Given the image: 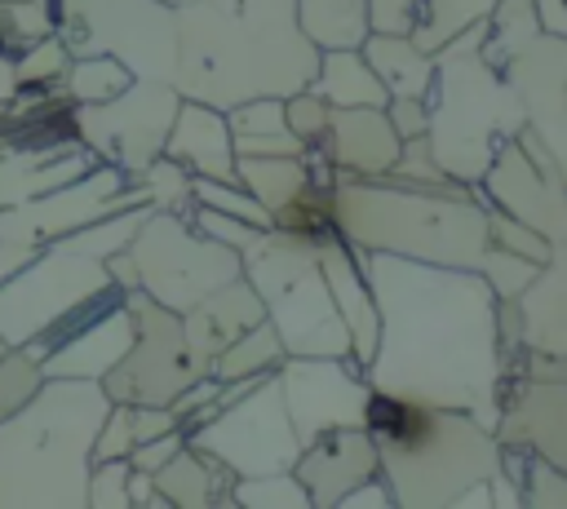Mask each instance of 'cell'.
<instances>
[{
  "mask_svg": "<svg viewBox=\"0 0 567 509\" xmlns=\"http://www.w3.org/2000/svg\"><path fill=\"white\" fill-rule=\"evenodd\" d=\"M354 252L377 301V350L363 367L372 389L465 407L496 429L505 350L496 336V292L487 279L461 266L363 248Z\"/></svg>",
  "mask_w": 567,
  "mask_h": 509,
  "instance_id": "obj_1",
  "label": "cell"
},
{
  "mask_svg": "<svg viewBox=\"0 0 567 509\" xmlns=\"http://www.w3.org/2000/svg\"><path fill=\"white\" fill-rule=\"evenodd\" d=\"M319 49L297 0H182L173 89L217 111L248 97H288L315 80Z\"/></svg>",
  "mask_w": 567,
  "mask_h": 509,
  "instance_id": "obj_2",
  "label": "cell"
},
{
  "mask_svg": "<svg viewBox=\"0 0 567 509\" xmlns=\"http://www.w3.org/2000/svg\"><path fill=\"white\" fill-rule=\"evenodd\" d=\"M363 429L377 443V469L394 509H447L465 487L501 469L496 429L465 407L372 389Z\"/></svg>",
  "mask_w": 567,
  "mask_h": 509,
  "instance_id": "obj_3",
  "label": "cell"
},
{
  "mask_svg": "<svg viewBox=\"0 0 567 509\" xmlns=\"http://www.w3.org/2000/svg\"><path fill=\"white\" fill-rule=\"evenodd\" d=\"M111 407L102 381L44 376L0 420V509H89L93 438Z\"/></svg>",
  "mask_w": 567,
  "mask_h": 509,
  "instance_id": "obj_4",
  "label": "cell"
},
{
  "mask_svg": "<svg viewBox=\"0 0 567 509\" xmlns=\"http://www.w3.org/2000/svg\"><path fill=\"white\" fill-rule=\"evenodd\" d=\"M346 243L434 266L478 270L487 204L478 186H408L394 177H332Z\"/></svg>",
  "mask_w": 567,
  "mask_h": 509,
  "instance_id": "obj_5",
  "label": "cell"
},
{
  "mask_svg": "<svg viewBox=\"0 0 567 509\" xmlns=\"http://www.w3.org/2000/svg\"><path fill=\"white\" fill-rule=\"evenodd\" d=\"M430 106V150L439 168L465 186H478L496 150L527 124L518 89L483 53V18L434 49Z\"/></svg>",
  "mask_w": 567,
  "mask_h": 509,
  "instance_id": "obj_6",
  "label": "cell"
},
{
  "mask_svg": "<svg viewBox=\"0 0 567 509\" xmlns=\"http://www.w3.org/2000/svg\"><path fill=\"white\" fill-rule=\"evenodd\" d=\"M151 204L120 208L102 221H89L53 243H44L31 261H22L13 274L0 279V336L9 345H27L80 305H89L97 292H106L115 279L106 270V257L120 252Z\"/></svg>",
  "mask_w": 567,
  "mask_h": 509,
  "instance_id": "obj_7",
  "label": "cell"
},
{
  "mask_svg": "<svg viewBox=\"0 0 567 509\" xmlns=\"http://www.w3.org/2000/svg\"><path fill=\"white\" fill-rule=\"evenodd\" d=\"M244 279L257 288L266 319L275 323L288 354H328L350 359V332L332 305L319 252L284 230H261L239 252Z\"/></svg>",
  "mask_w": 567,
  "mask_h": 509,
  "instance_id": "obj_8",
  "label": "cell"
},
{
  "mask_svg": "<svg viewBox=\"0 0 567 509\" xmlns=\"http://www.w3.org/2000/svg\"><path fill=\"white\" fill-rule=\"evenodd\" d=\"M53 31L71 58L111 53L133 80L173 84L177 4L168 0H53Z\"/></svg>",
  "mask_w": 567,
  "mask_h": 509,
  "instance_id": "obj_9",
  "label": "cell"
},
{
  "mask_svg": "<svg viewBox=\"0 0 567 509\" xmlns=\"http://www.w3.org/2000/svg\"><path fill=\"white\" fill-rule=\"evenodd\" d=\"M124 252L133 261L137 292H146L151 301L177 314L190 310L213 288H221L226 279L244 274L239 252L230 243L204 235L186 212H164V208H146Z\"/></svg>",
  "mask_w": 567,
  "mask_h": 509,
  "instance_id": "obj_10",
  "label": "cell"
},
{
  "mask_svg": "<svg viewBox=\"0 0 567 509\" xmlns=\"http://www.w3.org/2000/svg\"><path fill=\"white\" fill-rule=\"evenodd\" d=\"M133 204H146L142 186L111 164H93L84 177L66 181L58 190H44L27 204L0 208V279L13 274L22 261H31L44 243H53L89 221H102L120 208H133Z\"/></svg>",
  "mask_w": 567,
  "mask_h": 509,
  "instance_id": "obj_11",
  "label": "cell"
},
{
  "mask_svg": "<svg viewBox=\"0 0 567 509\" xmlns=\"http://www.w3.org/2000/svg\"><path fill=\"white\" fill-rule=\"evenodd\" d=\"M190 447L217 456L235 478H257V474H279L292 469L301 438L292 429L279 376H261L248 394H239L235 403H226L221 412H213L204 425H195L186 434Z\"/></svg>",
  "mask_w": 567,
  "mask_h": 509,
  "instance_id": "obj_12",
  "label": "cell"
},
{
  "mask_svg": "<svg viewBox=\"0 0 567 509\" xmlns=\"http://www.w3.org/2000/svg\"><path fill=\"white\" fill-rule=\"evenodd\" d=\"M133 305V345L128 354L102 376V389L111 403L128 407H168L199 372L190 363L186 336H182V314L151 301L146 292H128Z\"/></svg>",
  "mask_w": 567,
  "mask_h": 509,
  "instance_id": "obj_13",
  "label": "cell"
},
{
  "mask_svg": "<svg viewBox=\"0 0 567 509\" xmlns=\"http://www.w3.org/2000/svg\"><path fill=\"white\" fill-rule=\"evenodd\" d=\"M182 93L164 80H133L120 97L75 106V133L80 142L111 168L137 177L168 137V124L177 115Z\"/></svg>",
  "mask_w": 567,
  "mask_h": 509,
  "instance_id": "obj_14",
  "label": "cell"
},
{
  "mask_svg": "<svg viewBox=\"0 0 567 509\" xmlns=\"http://www.w3.org/2000/svg\"><path fill=\"white\" fill-rule=\"evenodd\" d=\"M128 345H133V305L120 283H111L89 305H80L35 341H27L44 376H84V381H102L128 354Z\"/></svg>",
  "mask_w": 567,
  "mask_h": 509,
  "instance_id": "obj_15",
  "label": "cell"
},
{
  "mask_svg": "<svg viewBox=\"0 0 567 509\" xmlns=\"http://www.w3.org/2000/svg\"><path fill=\"white\" fill-rule=\"evenodd\" d=\"M478 195L483 204L549 235V243L567 239V181L527 124L496 150L478 181Z\"/></svg>",
  "mask_w": 567,
  "mask_h": 509,
  "instance_id": "obj_16",
  "label": "cell"
},
{
  "mask_svg": "<svg viewBox=\"0 0 567 509\" xmlns=\"http://www.w3.org/2000/svg\"><path fill=\"white\" fill-rule=\"evenodd\" d=\"M279 389L292 416V429L301 443H310L323 429L363 425L372 381L354 359H328V354H288L279 363Z\"/></svg>",
  "mask_w": 567,
  "mask_h": 509,
  "instance_id": "obj_17",
  "label": "cell"
},
{
  "mask_svg": "<svg viewBox=\"0 0 567 509\" xmlns=\"http://www.w3.org/2000/svg\"><path fill=\"white\" fill-rule=\"evenodd\" d=\"M505 75L518 89L527 128L540 137L567 181V35L540 31L523 53L505 62Z\"/></svg>",
  "mask_w": 567,
  "mask_h": 509,
  "instance_id": "obj_18",
  "label": "cell"
},
{
  "mask_svg": "<svg viewBox=\"0 0 567 509\" xmlns=\"http://www.w3.org/2000/svg\"><path fill=\"white\" fill-rule=\"evenodd\" d=\"M496 438L518 443L567 474V376H505Z\"/></svg>",
  "mask_w": 567,
  "mask_h": 509,
  "instance_id": "obj_19",
  "label": "cell"
},
{
  "mask_svg": "<svg viewBox=\"0 0 567 509\" xmlns=\"http://www.w3.org/2000/svg\"><path fill=\"white\" fill-rule=\"evenodd\" d=\"M292 474L306 487L315 509H337V500L350 487H359L363 478L377 474V443L363 425L323 429L310 443H301V451L292 460Z\"/></svg>",
  "mask_w": 567,
  "mask_h": 509,
  "instance_id": "obj_20",
  "label": "cell"
},
{
  "mask_svg": "<svg viewBox=\"0 0 567 509\" xmlns=\"http://www.w3.org/2000/svg\"><path fill=\"white\" fill-rule=\"evenodd\" d=\"M315 146L332 177H385L403 137L394 133L385 106H332L328 133Z\"/></svg>",
  "mask_w": 567,
  "mask_h": 509,
  "instance_id": "obj_21",
  "label": "cell"
},
{
  "mask_svg": "<svg viewBox=\"0 0 567 509\" xmlns=\"http://www.w3.org/2000/svg\"><path fill=\"white\" fill-rule=\"evenodd\" d=\"M266 319V305L257 297V288L235 274L226 279L221 288H213L208 297H199L190 310H182V336H186V350H190V363L199 376H208L213 359L239 336L248 332L252 323Z\"/></svg>",
  "mask_w": 567,
  "mask_h": 509,
  "instance_id": "obj_22",
  "label": "cell"
},
{
  "mask_svg": "<svg viewBox=\"0 0 567 509\" xmlns=\"http://www.w3.org/2000/svg\"><path fill=\"white\" fill-rule=\"evenodd\" d=\"M102 164L80 137L75 142H0V208L27 204L58 190Z\"/></svg>",
  "mask_w": 567,
  "mask_h": 509,
  "instance_id": "obj_23",
  "label": "cell"
},
{
  "mask_svg": "<svg viewBox=\"0 0 567 509\" xmlns=\"http://www.w3.org/2000/svg\"><path fill=\"white\" fill-rule=\"evenodd\" d=\"M315 252H319V266H323L332 305H337V314H341V323L350 332V359L359 367H368V359L377 350V301H372V283L363 274V261L346 243V235L323 239Z\"/></svg>",
  "mask_w": 567,
  "mask_h": 509,
  "instance_id": "obj_24",
  "label": "cell"
},
{
  "mask_svg": "<svg viewBox=\"0 0 567 509\" xmlns=\"http://www.w3.org/2000/svg\"><path fill=\"white\" fill-rule=\"evenodd\" d=\"M164 155L177 159L182 168H190L195 177H213V181H239L235 177V146H230V128H226V111L182 97L177 115L168 124L164 137Z\"/></svg>",
  "mask_w": 567,
  "mask_h": 509,
  "instance_id": "obj_25",
  "label": "cell"
},
{
  "mask_svg": "<svg viewBox=\"0 0 567 509\" xmlns=\"http://www.w3.org/2000/svg\"><path fill=\"white\" fill-rule=\"evenodd\" d=\"M151 478L168 509H235V500H230L235 474L217 456H208L190 443L173 460H164Z\"/></svg>",
  "mask_w": 567,
  "mask_h": 509,
  "instance_id": "obj_26",
  "label": "cell"
},
{
  "mask_svg": "<svg viewBox=\"0 0 567 509\" xmlns=\"http://www.w3.org/2000/svg\"><path fill=\"white\" fill-rule=\"evenodd\" d=\"M372 71L381 75L390 97H425L434 80V49H421L412 35H390V31H368L359 44Z\"/></svg>",
  "mask_w": 567,
  "mask_h": 509,
  "instance_id": "obj_27",
  "label": "cell"
},
{
  "mask_svg": "<svg viewBox=\"0 0 567 509\" xmlns=\"http://www.w3.org/2000/svg\"><path fill=\"white\" fill-rule=\"evenodd\" d=\"M235 155H306V142L284 120V97H248L226 106Z\"/></svg>",
  "mask_w": 567,
  "mask_h": 509,
  "instance_id": "obj_28",
  "label": "cell"
},
{
  "mask_svg": "<svg viewBox=\"0 0 567 509\" xmlns=\"http://www.w3.org/2000/svg\"><path fill=\"white\" fill-rule=\"evenodd\" d=\"M310 89L328 106H385L390 102L381 75L363 58V49H319V66H315Z\"/></svg>",
  "mask_w": 567,
  "mask_h": 509,
  "instance_id": "obj_29",
  "label": "cell"
},
{
  "mask_svg": "<svg viewBox=\"0 0 567 509\" xmlns=\"http://www.w3.org/2000/svg\"><path fill=\"white\" fill-rule=\"evenodd\" d=\"M235 177L244 190H252V199L275 212L310 181V159L306 155H235Z\"/></svg>",
  "mask_w": 567,
  "mask_h": 509,
  "instance_id": "obj_30",
  "label": "cell"
},
{
  "mask_svg": "<svg viewBox=\"0 0 567 509\" xmlns=\"http://www.w3.org/2000/svg\"><path fill=\"white\" fill-rule=\"evenodd\" d=\"M297 22L315 49H359L372 31L368 0H297Z\"/></svg>",
  "mask_w": 567,
  "mask_h": 509,
  "instance_id": "obj_31",
  "label": "cell"
},
{
  "mask_svg": "<svg viewBox=\"0 0 567 509\" xmlns=\"http://www.w3.org/2000/svg\"><path fill=\"white\" fill-rule=\"evenodd\" d=\"M501 469L518 487L523 509H567V474L558 465H549L545 456H536L518 443H501Z\"/></svg>",
  "mask_w": 567,
  "mask_h": 509,
  "instance_id": "obj_32",
  "label": "cell"
},
{
  "mask_svg": "<svg viewBox=\"0 0 567 509\" xmlns=\"http://www.w3.org/2000/svg\"><path fill=\"white\" fill-rule=\"evenodd\" d=\"M275 230H284V235H292V239H301V243H310V248H319L323 239H332V235H341V221H337V190H332V181H306L279 212H275Z\"/></svg>",
  "mask_w": 567,
  "mask_h": 509,
  "instance_id": "obj_33",
  "label": "cell"
},
{
  "mask_svg": "<svg viewBox=\"0 0 567 509\" xmlns=\"http://www.w3.org/2000/svg\"><path fill=\"white\" fill-rule=\"evenodd\" d=\"M288 359V350H284V341H279V332H275V323L270 319H261V323H252L248 332H239L217 359H213V367H208V376H217V381H244V376H270V372H279V363Z\"/></svg>",
  "mask_w": 567,
  "mask_h": 509,
  "instance_id": "obj_34",
  "label": "cell"
},
{
  "mask_svg": "<svg viewBox=\"0 0 567 509\" xmlns=\"http://www.w3.org/2000/svg\"><path fill=\"white\" fill-rule=\"evenodd\" d=\"M128 84H133V71H128L120 58H111V53L71 58V62H66V75H62V93H66L75 106L111 102V97H120Z\"/></svg>",
  "mask_w": 567,
  "mask_h": 509,
  "instance_id": "obj_35",
  "label": "cell"
},
{
  "mask_svg": "<svg viewBox=\"0 0 567 509\" xmlns=\"http://www.w3.org/2000/svg\"><path fill=\"white\" fill-rule=\"evenodd\" d=\"M540 35V22H536V9L532 0H496L483 18V53L505 71V62L514 53H523L532 40Z\"/></svg>",
  "mask_w": 567,
  "mask_h": 509,
  "instance_id": "obj_36",
  "label": "cell"
},
{
  "mask_svg": "<svg viewBox=\"0 0 567 509\" xmlns=\"http://www.w3.org/2000/svg\"><path fill=\"white\" fill-rule=\"evenodd\" d=\"M137 186H142V195H146V204L151 208H164V212H186L190 217V208H195V173L190 168H182L177 159H168L164 150L133 177Z\"/></svg>",
  "mask_w": 567,
  "mask_h": 509,
  "instance_id": "obj_37",
  "label": "cell"
},
{
  "mask_svg": "<svg viewBox=\"0 0 567 509\" xmlns=\"http://www.w3.org/2000/svg\"><path fill=\"white\" fill-rule=\"evenodd\" d=\"M496 0H421V27H416V44L421 49H439L452 35H461L465 27H474L478 18H487Z\"/></svg>",
  "mask_w": 567,
  "mask_h": 509,
  "instance_id": "obj_38",
  "label": "cell"
},
{
  "mask_svg": "<svg viewBox=\"0 0 567 509\" xmlns=\"http://www.w3.org/2000/svg\"><path fill=\"white\" fill-rule=\"evenodd\" d=\"M230 500H235V509H315L292 469L257 474V478H235Z\"/></svg>",
  "mask_w": 567,
  "mask_h": 509,
  "instance_id": "obj_39",
  "label": "cell"
},
{
  "mask_svg": "<svg viewBox=\"0 0 567 509\" xmlns=\"http://www.w3.org/2000/svg\"><path fill=\"white\" fill-rule=\"evenodd\" d=\"M66 62H71L66 44L58 40V31H49V35L31 40V44L18 53V62H13V84H18V89H58L62 75H66Z\"/></svg>",
  "mask_w": 567,
  "mask_h": 509,
  "instance_id": "obj_40",
  "label": "cell"
},
{
  "mask_svg": "<svg viewBox=\"0 0 567 509\" xmlns=\"http://www.w3.org/2000/svg\"><path fill=\"white\" fill-rule=\"evenodd\" d=\"M487 243H492V248H505V252H514V257H527V261H536V266H545V261L554 257L549 235H540L536 226H527V221H518V217H509V212H501V208H492V204H487Z\"/></svg>",
  "mask_w": 567,
  "mask_h": 509,
  "instance_id": "obj_41",
  "label": "cell"
},
{
  "mask_svg": "<svg viewBox=\"0 0 567 509\" xmlns=\"http://www.w3.org/2000/svg\"><path fill=\"white\" fill-rule=\"evenodd\" d=\"M40 385H44V372H40L35 354L27 345H9L0 354V420L13 416Z\"/></svg>",
  "mask_w": 567,
  "mask_h": 509,
  "instance_id": "obj_42",
  "label": "cell"
},
{
  "mask_svg": "<svg viewBox=\"0 0 567 509\" xmlns=\"http://www.w3.org/2000/svg\"><path fill=\"white\" fill-rule=\"evenodd\" d=\"M195 204L217 208V212H230V217H239V221H248V226H261V230H270V226H275V221H270V212L252 199V190H244L239 181L195 177Z\"/></svg>",
  "mask_w": 567,
  "mask_h": 509,
  "instance_id": "obj_43",
  "label": "cell"
},
{
  "mask_svg": "<svg viewBox=\"0 0 567 509\" xmlns=\"http://www.w3.org/2000/svg\"><path fill=\"white\" fill-rule=\"evenodd\" d=\"M385 177L408 181V186H456V177H447V173L439 168V159H434V150H430V137H408V142L399 146V155H394V164H390ZM461 186H465V181H461Z\"/></svg>",
  "mask_w": 567,
  "mask_h": 509,
  "instance_id": "obj_44",
  "label": "cell"
},
{
  "mask_svg": "<svg viewBox=\"0 0 567 509\" xmlns=\"http://www.w3.org/2000/svg\"><path fill=\"white\" fill-rule=\"evenodd\" d=\"M478 274L487 279V288H492L496 297H523L527 283L540 274V266L527 261V257H514V252L487 243V252H483V261H478Z\"/></svg>",
  "mask_w": 567,
  "mask_h": 509,
  "instance_id": "obj_45",
  "label": "cell"
},
{
  "mask_svg": "<svg viewBox=\"0 0 567 509\" xmlns=\"http://www.w3.org/2000/svg\"><path fill=\"white\" fill-rule=\"evenodd\" d=\"M128 456L124 460H93L89 465V509H128Z\"/></svg>",
  "mask_w": 567,
  "mask_h": 509,
  "instance_id": "obj_46",
  "label": "cell"
},
{
  "mask_svg": "<svg viewBox=\"0 0 567 509\" xmlns=\"http://www.w3.org/2000/svg\"><path fill=\"white\" fill-rule=\"evenodd\" d=\"M328 115H332V106H328L310 84L284 97V120H288V128H292L306 146H315V142L328 133Z\"/></svg>",
  "mask_w": 567,
  "mask_h": 509,
  "instance_id": "obj_47",
  "label": "cell"
},
{
  "mask_svg": "<svg viewBox=\"0 0 567 509\" xmlns=\"http://www.w3.org/2000/svg\"><path fill=\"white\" fill-rule=\"evenodd\" d=\"M133 447H137L133 407L128 403H111L102 425H97V438H93V460H124Z\"/></svg>",
  "mask_w": 567,
  "mask_h": 509,
  "instance_id": "obj_48",
  "label": "cell"
},
{
  "mask_svg": "<svg viewBox=\"0 0 567 509\" xmlns=\"http://www.w3.org/2000/svg\"><path fill=\"white\" fill-rule=\"evenodd\" d=\"M190 221H195L204 235H213V239L230 243L235 252H244V248L261 235V226H248V221H239V217H230V212H217V208H204V204H195V208H190Z\"/></svg>",
  "mask_w": 567,
  "mask_h": 509,
  "instance_id": "obj_49",
  "label": "cell"
},
{
  "mask_svg": "<svg viewBox=\"0 0 567 509\" xmlns=\"http://www.w3.org/2000/svg\"><path fill=\"white\" fill-rule=\"evenodd\" d=\"M368 22H372V31L416 35V27H421V0H368Z\"/></svg>",
  "mask_w": 567,
  "mask_h": 509,
  "instance_id": "obj_50",
  "label": "cell"
},
{
  "mask_svg": "<svg viewBox=\"0 0 567 509\" xmlns=\"http://www.w3.org/2000/svg\"><path fill=\"white\" fill-rule=\"evenodd\" d=\"M182 447H186V429H168V434H159V438L137 443V447L128 451V465L142 469V474H155V469H159L164 460H173Z\"/></svg>",
  "mask_w": 567,
  "mask_h": 509,
  "instance_id": "obj_51",
  "label": "cell"
},
{
  "mask_svg": "<svg viewBox=\"0 0 567 509\" xmlns=\"http://www.w3.org/2000/svg\"><path fill=\"white\" fill-rule=\"evenodd\" d=\"M385 115H390V124H394V133L408 142V137H425V128H430V106H425V97H390L385 102Z\"/></svg>",
  "mask_w": 567,
  "mask_h": 509,
  "instance_id": "obj_52",
  "label": "cell"
},
{
  "mask_svg": "<svg viewBox=\"0 0 567 509\" xmlns=\"http://www.w3.org/2000/svg\"><path fill=\"white\" fill-rule=\"evenodd\" d=\"M337 509H394V496H390L381 469H377L372 478H363L359 487H350V491L337 500Z\"/></svg>",
  "mask_w": 567,
  "mask_h": 509,
  "instance_id": "obj_53",
  "label": "cell"
},
{
  "mask_svg": "<svg viewBox=\"0 0 567 509\" xmlns=\"http://www.w3.org/2000/svg\"><path fill=\"white\" fill-rule=\"evenodd\" d=\"M168 429H182L177 416H173V407H133V434H137V443L159 438Z\"/></svg>",
  "mask_w": 567,
  "mask_h": 509,
  "instance_id": "obj_54",
  "label": "cell"
},
{
  "mask_svg": "<svg viewBox=\"0 0 567 509\" xmlns=\"http://www.w3.org/2000/svg\"><path fill=\"white\" fill-rule=\"evenodd\" d=\"M128 509H168L164 496L155 491V478L142 474V469L128 474Z\"/></svg>",
  "mask_w": 567,
  "mask_h": 509,
  "instance_id": "obj_55",
  "label": "cell"
},
{
  "mask_svg": "<svg viewBox=\"0 0 567 509\" xmlns=\"http://www.w3.org/2000/svg\"><path fill=\"white\" fill-rule=\"evenodd\" d=\"M545 35H567V0H532Z\"/></svg>",
  "mask_w": 567,
  "mask_h": 509,
  "instance_id": "obj_56",
  "label": "cell"
},
{
  "mask_svg": "<svg viewBox=\"0 0 567 509\" xmlns=\"http://www.w3.org/2000/svg\"><path fill=\"white\" fill-rule=\"evenodd\" d=\"M4 350H9V341H4V336H0V354H4Z\"/></svg>",
  "mask_w": 567,
  "mask_h": 509,
  "instance_id": "obj_57",
  "label": "cell"
},
{
  "mask_svg": "<svg viewBox=\"0 0 567 509\" xmlns=\"http://www.w3.org/2000/svg\"><path fill=\"white\" fill-rule=\"evenodd\" d=\"M168 4H182V0H168Z\"/></svg>",
  "mask_w": 567,
  "mask_h": 509,
  "instance_id": "obj_58",
  "label": "cell"
}]
</instances>
